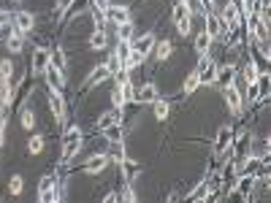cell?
I'll list each match as a JSON object with an SVG mask.
<instances>
[{"label":"cell","instance_id":"obj_13","mask_svg":"<svg viewBox=\"0 0 271 203\" xmlns=\"http://www.w3.org/2000/svg\"><path fill=\"white\" fill-rule=\"evenodd\" d=\"M133 100H139V103H152V100H158V84H154V82H147L139 92L133 95Z\"/></svg>","mask_w":271,"mask_h":203},{"label":"cell","instance_id":"obj_4","mask_svg":"<svg viewBox=\"0 0 271 203\" xmlns=\"http://www.w3.org/2000/svg\"><path fill=\"white\" fill-rule=\"evenodd\" d=\"M109 163H111L109 154H92V157L84 163V173H90V176H98L101 171L109 168Z\"/></svg>","mask_w":271,"mask_h":203},{"label":"cell","instance_id":"obj_22","mask_svg":"<svg viewBox=\"0 0 271 203\" xmlns=\"http://www.w3.org/2000/svg\"><path fill=\"white\" fill-rule=\"evenodd\" d=\"M117 122H122V117H120V109H114V111L103 114V117L98 119V128L106 130V128H111V125H117Z\"/></svg>","mask_w":271,"mask_h":203},{"label":"cell","instance_id":"obj_21","mask_svg":"<svg viewBox=\"0 0 271 203\" xmlns=\"http://www.w3.org/2000/svg\"><path fill=\"white\" fill-rule=\"evenodd\" d=\"M154 103V119L158 122H163V119H168V114H171V103L168 100H152Z\"/></svg>","mask_w":271,"mask_h":203},{"label":"cell","instance_id":"obj_34","mask_svg":"<svg viewBox=\"0 0 271 203\" xmlns=\"http://www.w3.org/2000/svg\"><path fill=\"white\" fill-rule=\"evenodd\" d=\"M33 125H35V114H33L30 109H25V111H22V128H25V130H30Z\"/></svg>","mask_w":271,"mask_h":203},{"label":"cell","instance_id":"obj_11","mask_svg":"<svg viewBox=\"0 0 271 203\" xmlns=\"http://www.w3.org/2000/svg\"><path fill=\"white\" fill-rule=\"evenodd\" d=\"M87 46H90L92 52H101V49H106V46H109V33H106L103 27H95V30H92V35H90V41H87Z\"/></svg>","mask_w":271,"mask_h":203},{"label":"cell","instance_id":"obj_14","mask_svg":"<svg viewBox=\"0 0 271 203\" xmlns=\"http://www.w3.org/2000/svg\"><path fill=\"white\" fill-rule=\"evenodd\" d=\"M106 71H109V76H120V79H125V71H122V57L120 52H109V57H106Z\"/></svg>","mask_w":271,"mask_h":203},{"label":"cell","instance_id":"obj_15","mask_svg":"<svg viewBox=\"0 0 271 203\" xmlns=\"http://www.w3.org/2000/svg\"><path fill=\"white\" fill-rule=\"evenodd\" d=\"M190 16H192L190 3H187V0H177V6L171 8V19H173V25L182 22V19H190Z\"/></svg>","mask_w":271,"mask_h":203},{"label":"cell","instance_id":"obj_8","mask_svg":"<svg viewBox=\"0 0 271 203\" xmlns=\"http://www.w3.org/2000/svg\"><path fill=\"white\" fill-rule=\"evenodd\" d=\"M154 44H158V41H154V33L149 30V33H144V35H139V38H136V41L130 44V49H136V52H141L144 57H147L152 49H154Z\"/></svg>","mask_w":271,"mask_h":203},{"label":"cell","instance_id":"obj_3","mask_svg":"<svg viewBox=\"0 0 271 203\" xmlns=\"http://www.w3.org/2000/svg\"><path fill=\"white\" fill-rule=\"evenodd\" d=\"M11 22H14V30L19 33V35H27L35 27V16L30 14V11H16L14 16H11Z\"/></svg>","mask_w":271,"mask_h":203},{"label":"cell","instance_id":"obj_27","mask_svg":"<svg viewBox=\"0 0 271 203\" xmlns=\"http://www.w3.org/2000/svg\"><path fill=\"white\" fill-rule=\"evenodd\" d=\"M120 92H122V100H125V103H130V100H133V95H136L133 82H130V79H120Z\"/></svg>","mask_w":271,"mask_h":203},{"label":"cell","instance_id":"obj_38","mask_svg":"<svg viewBox=\"0 0 271 203\" xmlns=\"http://www.w3.org/2000/svg\"><path fill=\"white\" fill-rule=\"evenodd\" d=\"M92 6H95V14H106L109 11V6H111V0H92Z\"/></svg>","mask_w":271,"mask_h":203},{"label":"cell","instance_id":"obj_31","mask_svg":"<svg viewBox=\"0 0 271 203\" xmlns=\"http://www.w3.org/2000/svg\"><path fill=\"white\" fill-rule=\"evenodd\" d=\"M38 198H41V203H52V200H57V198H60V190H57V185H54L52 190L38 192Z\"/></svg>","mask_w":271,"mask_h":203},{"label":"cell","instance_id":"obj_24","mask_svg":"<svg viewBox=\"0 0 271 203\" xmlns=\"http://www.w3.org/2000/svg\"><path fill=\"white\" fill-rule=\"evenodd\" d=\"M6 49L11 52V54H19V52H22V35H19L16 30L6 38Z\"/></svg>","mask_w":271,"mask_h":203},{"label":"cell","instance_id":"obj_7","mask_svg":"<svg viewBox=\"0 0 271 203\" xmlns=\"http://www.w3.org/2000/svg\"><path fill=\"white\" fill-rule=\"evenodd\" d=\"M49 109H52V114H54V122L63 125V122H65V100H63L60 92H52V90H49Z\"/></svg>","mask_w":271,"mask_h":203},{"label":"cell","instance_id":"obj_33","mask_svg":"<svg viewBox=\"0 0 271 203\" xmlns=\"http://www.w3.org/2000/svg\"><path fill=\"white\" fill-rule=\"evenodd\" d=\"M258 76H260V73H258V65H255V63H249V65L244 68V79H247V84L258 82Z\"/></svg>","mask_w":271,"mask_h":203},{"label":"cell","instance_id":"obj_35","mask_svg":"<svg viewBox=\"0 0 271 203\" xmlns=\"http://www.w3.org/2000/svg\"><path fill=\"white\" fill-rule=\"evenodd\" d=\"M177 30H179V35H190V33H192V16H190V19H182V22H177Z\"/></svg>","mask_w":271,"mask_h":203},{"label":"cell","instance_id":"obj_32","mask_svg":"<svg viewBox=\"0 0 271 203\" xmlns=\"http://www.w3.org/2000/svg\"><path fill=\"white\" fill-rule=\"evenodd\" d=\"M8 190H11V195H19V192L25 190V179L19 176V173H16V176H11V185H8Z\"/></svg>","mask_w":271,"mask_h":203},{"label":"cell","instance_id":"obj_12","mask_svg":"<svg viewBox=\"0 0 271 203\" xmlns=\"http://www.w3.org/2000/svg\"><path fill=\"white\" fill-rule=\"evenodd\" d=\"M230 135H234V128H230V125H222L220 133H217V141H215V154H222L230 147Z\"/></svg>","mask_w":271,"mask_h":203},{"label":"cell","instance_id":"obj_18","mask_svg":"<svg viewBox=\"0 0 271 203\" xmlns=\"http://www.w3.org/2000/svg\"><path fill=\"white\" fill-rule=\"evenodd\" d=\"M103 79H109V71H106V65H98L92 71V76H87V79H84V87H87V90H92V87L101 84Z\"/></svg>","mask_w":271,"mask_h":203},{"label":"cell","instance_id":"obj_16","mask_svg":"<svg viewBox=\"0 0 271 203\" xmlns=\"http://www.w3.org/2000/svg\"><path fill=\"white\" fill-rule=\"evenodd\" d=\"M52 63V52H46V49H41V46H38L35 49V54H33V68L38 73H44V68Z\"/></svg>","mask_w":271,"mask_h":203},{"label":"cell","instance_id":"obj_30","mask_svg":"<svg viewBox=\"0 0 271 203\" xmlns=\"http://www.w3.org/2000/svg\"><path fill=\"white\" fill-rule=\"evenodd\" d=\"M11 73H14L11 60H0V82H11Z\"/></svg>","mask_w":271,"mask_h":203},{"label":"cell","instance_id":"obj_20","mask_svg":"<svg viewBox=\"0 0 271 203\" xmlns=\"http://www.w3.org/2000/svg\"><path fill=\"white\" fill-rule=\"evenodd\" d=\"M217 82L222 87H228V84H236V71H234V65H225V68H220L217 71Z\"/></svg>","mask_w":271,"mask_h":203},{"label":"cell","instance_id":"obj_43","mask_svg":"<svg viewBox=\"0 0 271 203\" xmlns=\"http://www.w3.org/2000/svg\"><path fill=\"white\" fill-rule=\"evenodd\" d=\"M6 147V128H0V149Z\"/></svg>","mask_w":271,"mask_h":203},{"label":"cell","instance_id":"obj_2","mask_svg":"<svg viewBox=\"0 0 271 203\" xmlns=\"http://www.w3.org/2000/svg\"><path fill=\"white\" fill-rule=\"evenodd\" d=\"M44 76H46V84H49V90L52 92H63V87H65V76H63V71L57 65H46L44 68Z\"/></svg>","mask_w":271,"mask_h":203},{"label":"cell","instance_id":"obj_5","mask_svg":"<svg viewBox=\"0 0 271 203\" xmlns=\"http://www.w3.org/2000/svg\"><path fill=\"white\" fill-rule=\"evenodd\" d=\"M225 103H228V109L234 114H241V109H244V100H241V92H239L236 84L225 87Z\"/></svg>","mask_w":271,"mask_h":203},{"label":"cell","instance_id":"obj_17","mask_svg":"<svg viewBox=\"0 0 271 203\" xmlns=\"http://www.w3.org/2000/svg\"><path fill=\"white\" fill-rule=\"evenodd\" d=\"M211 41H215V38H211L206 30H201V33L196 35V41H192V46H196L198 54H206V52L211 49Z\"/></svg>","mask_w":271,"mask_h":203},{"label":"cell","instance_id":"obj_1","mask_svg":"<svg viewBox=\"0 0 271 203\" xmlns=\"http://www.w3.org/2000/svg\"><path fill=\"white\" fill-rule=\"evenodd\" d=\"M82 149V128H68L65 138H63V163H71Z\"/></svg>","mask_w":271,"mask_h":203},{"label":"cell","instance_id":"obj_46","mask_svg":"<svg viewBox=\"0 0 271 203\" xmlns=\"http://www.w3.org/2000/svg\"><path fill=\"white\" fill-rule=\"evenodd\" d=\"M3 25H6V22H0V35H3Z\"/></svg>","mask_w":271,"mask_h":203},{"label":"cell","instance_id":"obj_37","mask_svg":"<svg viewBox=\"0 0 271 203\" xmlns=\"http://www.w3.org/2000/svg\"><path fill=\"white\" fill-rule=\"evenodd\" d=\"M122 200H130V203H136V200H139V195H136V190L130 187V181H128V185H125V190H122V195H120Z\"/></svg>","mask_w":271,"mask_h":203},{"label":"cell","instance_id":"obj_41","mask_svg":"<svg viewBox=\"0 0 271 203\" xmlns=\"http://www.w3.org/2000/svg\"><path fill=\"white\" fill-rule=\"evenodd\" d=\"M258 79H260V98H266V95H268V76L260 73Z\"/></svg>","mask_w":271,"mask_h":203},{"label":"cell","instance_id":"obj_45","mask_svg":"<svg viewBox=\"0 0 271 203\" xmlns=\"http://www.w3.org/2000/svg\"><path fill=\"white\" fill-rule=\"evenodd\" d=\"M0 128H6V117H3V114H0Z\"/></svg>","mask_w":271,"mask_h":203},{"label":"cell","instance_id":"obj_40","mask_svg":"<svg viewBox=\"0 0 271 203\" xmlns=\"http://www.w3.org/2000/svg\"><path fill=\"white\" fill-rule=\"evenodd\" d=\"M111 103H114V109H122V106H125V100H122V92H120V87L111 92Z\"/></svg>","mask_w":271,"mask_h":203},{"label":"cell","instance_id":"obj_19","mask_svg":"<svg viewBox=\"0 0 271 203\" xmlns=\"http://www.w3.org/2000/svg\"><path fill=\"white\" fill-rule=\"evenodd\" d=\"M201 87V76H198V71H190L187 73V79H185V84H182V92L185 95H192Z\"/></svg>","mask_w":271,"mask_h":203},{"label":"cell","instance_id":"obj_9","mask_svg":"<svg viewBox=\"0 0 271 203\" xmlns=\"http://www.w3.org/2000/svg\"><path fill=\"white\" fill-rule=\"evenodd\" d=\"M103 16L114 25H122V22H130V8L128 6H109V11H106Z\"/></svg>","mask_w":271,"mask_h":203},{"label":"cell","instance_id":"obj_36","mask_svg":"<svg viewBox=\"0 0 271 203\" xmlns=\"http://www.w3.org/2000/svg\"><path fill=\"white\" fill-rule=\"evenodd\" d=\"M52 65H57V68H60V71H65L68 60H65V54H63L60 49H54V54H52Z\"/></svg>","mask_w":271,"mask_h":203},{"label":"cell","instance_id":"obj_26","mask_svg":"<svg viewBox=\"0 0 271 203\" xmlns=\"http://www.w3.org/2000/svg\"><path fill=\"white\" fill-rule=\"evenodd\" d=\"M44 135H30V141H27V152L30 154H41L44 152Z\"/></svg>","mask_w":271,"mask_h":203},{"label":"cell","instance_id":"obj_28","mask_svg":"<svg viewBox=\"0 0 271 203\" xmlns=\"http://www.w3.org/2000/svg\"><path fill=\"white\" fill-rule=\"evenodd\" d=\"M11 98H14V87H11V82H0V103L8 106V103H11Z\"/></svg>","mask_w":271,"mask_h":203},{"label":"cell","instance_id":"obj_47","mask_svg":"<svg viewBox=\"0 0 271 203\" xmlns=\"http://www.w3.org/2000/svg\"><path fill=\"white\" fill-rule=\"evenodd\" d=\"M14 3H22V0H14Z\"/></svg>","mask_w":271,"mask_h":203},{"label":"cell","instance_id":"obj_29","mask_svg":"<svg viewBox=\"0 0 271 203\" xmlns=\"http://www.w3.org/2000/svg\"><path fill=\"white\" fill-rule=\"evenodd\" d=\"M109 157H114L117 163H122L125 160V149H122V138L120 141H111V152H106Z\"/></svg>","mask_w":271,"mask_h":203},{"label":"cell","instance_id":"obj_6","mask_svg":"<svg viewBox=\"0 0 271 203\" xmlns=\"http://www.w3.org/2000/svg\"><path fill=\"white\" fill-rule=\"evenodd\" d=\"M222 22H225L230 30H239V25H241V14H239V8L234 0H228L225 8H222Z\"/></svg>","mask_w":271,"mask_h":203},{"label":"cell","instance_id":"obj_23","mask_svg":"<svg viewBox=\"0 0 271 203\" xmlns=\"http://www.w3.org/2000/svg\"><path fill=\"white\" fill-rule=\"evenodd\" d=\"M171 54H173V44H171V41L154 44V57H158V60H168Z\"/></svg>","mask_w":271,"mask_h":203},{"label":"cell","instance_id":"obj_42","mask_svg":"<svg viewBox=\"0 0 271 203\" xmlns=\"http://www.w3.org/2000/svg\"><path fill=\"white\" fill-rule=\"evenodd\" d=\"M71 6H73V0H57V8H60V14H65Z\"/></svg>","mask_w":271,"mask_h":203},{"label":"cell","instance_id":"obj_10","mask_svg":"<svg viewBox=\"0 0 271 203\" xmlns=\"http://www.w3.org/2000/svg\"><path fill=\"white\" fill-rule=\"evenodd\" d=\"M225 30H228V25L222 22V16H215V14L206 16V33L211 38H222V35H225Z\"/></svg>","mask_w":271,"mask_h":203},{"label":"cell","instance_id":"obj_25","mask_svg":"<svg viewBox=\"0 0 271 203\" xmlns=\"http://www.w3.org/2000/svg\"><path fill=\"white\" fill-rule=\"evenodd\" d=\"M117 27H120V41H122V46H130L133 44V25L130 22H122Z\"/></svg>","mask_w":271,"mask_h":203},{"label":"cell","instance_id":"obj_39","mask_svg":"<svg viewBox=\"0 0 271 203\" xmlns=\"http://www.w3.org/2000/svg\"><path fill=\"white\" fill-rule=\"evenodd\" d=\"M57 185V181H54V176H44L41 181H38V192H44V190H52Z\"/></svg>","mask_w":271,"mask_h":203},{"label":"cell","instance_id":"obj_44","mask_svg":"<svg viewBox=\"0 0 271 203\" xmlns=\"http://www.w3.org/2000/svg\"><path fill=\"white\" fill-rule=\"evenodd\" d=\"M201 6L203 8H215V0H201Z\"/></svg>","mask_w":271,"mask_h":203}]
</instances>
